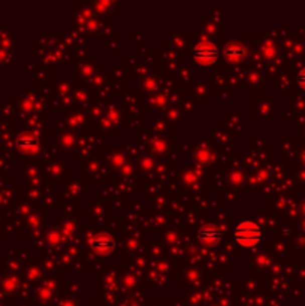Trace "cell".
I'll list each match as a JSON object with an SVG mask.
<instances>
[{
	"mask_svg": "<svg viewBox=\"0 0 305 306\" xmlns=\"http://www.w3.org/2000/svg\"><path fill=\"white\" fill-rule=\"evenodd\" d=\"M234 239L235 242L244 248H253L259 245L263 239V232L259 224L254 221H241L234 227Z\"/></svg>",
	"mask_w": 305,
	"mask_h": 306,
	"instance_id": "obj_1",
	"label": "cell"
},
{
	"mask_svg": "<svg viewBox=\"0 0 305 306\" xmlns=\"http://www.w3.org/2000/svg\"><path fill=\"white\" fill-rule=\"evenodd\" d=\"M191 56L196 63H199L202 66H211V64H216L220 59V50L213 44L202 42V44H197L193 47Z\"/></svg>",
	"mask_w": 305,
	"mask_h": 306,
	"instance_id": "obj_2",
	"label": "cell"
},
{
	"mask_svg": "<svg viewBox=\"0 0 305 306\" xmlns=\"http://www.w3.org/2000/svg\"><path fill=\"white\" fill-rule=\"evenodd\" d=\"M90 246L96 254L107 255V254H111L114 251L116 241H114V238H111L108 235H97L90 241Z\"/></svg>",
	"mask_w": 305,
	"mask_h": 306,
	"instance_id": "obj_3",
	"label": "cell"
},
{
	"mask_svg": "<svg viewBox=\"0 0 305 306\" xmlns=\"http://www.w3.org/2000/svg\"><path fill=\"white\" fill-rule=\"evenodd\" d=\"M197 238L202 244L205 245H216L219 244L223 238V232L217 226H204L197 232Z\"/></svg>",
	"mask_w": 305,
	"mask_h": 306,
	"instance_id": "obj_4",
	"label": "cell"
},
{
	"mask_svg": "<svg viewBox=\"0 0 305 306\" xmlns=\"http://www.w3.org/2000/svg\"><path fill=\"white\" fill-rule=\"evenodd\" d=\"M223 54L226 59H229L231 61H240L241 59H244L245 56V48L243 45L237 44V42H229L225 45Z\"/></svg>",
	"mask_w": 305,
	"mask_h": 306,
	"instance_id": "obj_5",
	"label": "cell"
},
{
	"mask_svg": "<svg viewBox=\"0 0 305 306\" xmlns=\"http://www.w3.org/2000/svg\"><path fill=\"white\" fill-rule=\"evenodd\" d=\"M18 146H20V149H23L26 152H36L39 149V142L36 137H33L30 134H24L18 139Z\"/></svg>",
	"mask_w": 305,
	"mask_h": 306,
	"instance_id": "obj_6",
	"label": "cell"
},
{
	"mask_svg": "<svg viewBox=\"0 0 305 306\" xmlns=\"http://www.w3.org/2000/svg\"><path fill=\"white\" fill-rule=\"evenodd\" d=\"M295 81H296L298 87H301V88H304L305 90V69H302L301 72H298V75H296Z\"/></svg>",
	"mask_w": 305,
	"mask_h": 306,
	"instance_id": "obj_7",
	"label": "cell"
}]
</instances>
